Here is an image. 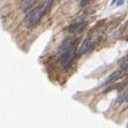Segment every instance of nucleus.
Instances as JSON below:
<instances>
[{
	"label": "nucleus",
	"mask_w": 128,
	"mask_h": 128,
	"mask_svg": "<svg viewBox=\"0 0 128 128\" xmlns=\"http://www.w3.org/2000/svg\"><path fill=\"white\" fill-rule=\"evenodd\" d=\"M42 9H45V6H42V8H34L30 12L26 14V16H25V24L28 25L29 29H32L34 26H36L40 22L44 12H45V10H42Z\"/></svg>",
	"instance_id": "nucleus-1"
},
{
	"label": "nucleus",
	"mask_w": 128,
	"mask_h": 128,
	"mask_svg": "<svg viewBox=\"0 0 128 128\" xmlns=\"http://www.w3.org/2000/svg\"><path fill=\"white\" fill-rule=\"evenodd\" d=\"M75 56H76V47H75V46H72L71 48H68L66 52H64V54L61 55V62H62V65H64L65 71H67V70L71 67Z\"/></svg>",
	"instance_id": "nucleus-2"
},
{
	"label": "nucleus",
	"mask_w": 128,
	"mask_h": 128,
	"mask_svg": "<svg viewBox=\"0 0 128 128\" xmlns=\"http://www.w3.org/2000/svg\"><path fill=\"white\" fill-rule=\"evenodd\" d=\"M77 42V39L76 38H71V39H66L64 42L60 45V47H58V54L60 55H62L64 52H66L68 48H71L72 46H75V44Z\"/></svg>",
	"instance_id": "nucleus-3"
},
{
	"label": "nucleus",
	"mask_w": 128,
	"mask_h": 128,
	"mask_svg": "<svg viewBox=\"0 0 128 128\" xmlns=\"http://www.w3.org/2000/svg\"><path fill=\"white\" fill-rule=\"evenodd\" d=\"M94 39L92 38V36H90V38H87L84 44L81 45V47H80V50H78V54H86L87 51H90V50H92L93 48V46H94Z\"/></svg>",
	"instance_id": "nucleus-4"
},
{
	"label": "nucleus",
	"mask_w": 128,
	"mask_h": 128,
	"mask_svg": "<svg viewBox=\"0 0 128 128\" xmlns=\"http://www.w3.org/2000/svg\"><path fill=\"white\" fill-rule=\"evenodd\" d=\"M86 28V22H80V21H77L76 24H72V25H70L68 28H67V30H68V32L70 34H76V32H80L82 29H85Z\"/></svg>",
	"instance_id": "nucleus-5"
},
{
	"label": "nucleus",
	"mask_w": 128,
	"mask_h": 128,
	"mask_svg": "<svg viewBox=\"0 0 128 128\" xmlns=\"http://www.w3.org/2000/svg\"><path fill=\"white\" fill-rule=\"evenodd\" d=\"M123 75H124V71H123V70H117V71H114L112 75H110V76L106 78L104 84H111V82H113V81H116V80L121 78Z\"/></svg>",
	"instance_id": "nucleus-6"
},
{
	"label": "nucleus",
	"mask_w": 128,
	"mask_h": 128,
	"mask_svg": "<svg viewBox=\"0 0 128 128\" xmlns=\"http://www.w3.org/2000/svg\"><path fill=\"white\" fill-rule=\"evenodd\" d=\"M38 1L39 0H22L19 8H20V10H28L31 6H34V4H36Z\"/></svg>",
	"instance_id": "nucleus-7"
},
{
	"label": "nucleus",
	"mask_w": 128,
	"mask_h": 128,
	"mask_svg": "<svg viewBox=\"0 0 128 128\" xmlns=\"http://www.w3.org/2000/svg\"><path fill=\"white\" fill-rule=\"evenodd\" d=\"M124 101H128V90L124 93H122V94L118 97V100H117L118 103H122V102H124Z\"/></svg>",
	"instance_id": "nucleus-8"
},
{
	"label": "nucleus",
	"mask_w": 128,
	"mask_h": 128,
	"mask_svg": "<svg viewBox=\"0 0 128 128\" xmlns=\"http://www.w3.org/2000/svg\"><path fill=\"white\" fill-rule=\"evenodd\" d=\"M51 5H52V0H47V4H46V6H45V9H44V10H45V12L50 10Z\"/></svg>",
	"instance_id": "nucleus-9"
},
{
	"label": "nucleus",
	"mask_w": 128,
	"mask_h": 128,
	"mask_svg": "<svg viewBox=\"0 0 128 128\" xmlns=\"http://www.w3.org/2000/svg\"><path fill=\"white\" fill-rule=\"evenodd\" d=\"M91 0H81V2H80V6H86L88 2H90Z\"/></svg>",
	"instance_id": "nucleus-10"
},
{
	"label": "nucleus",
	"mask_w": 128,
	"mask_h": 128,
	"mask_svg": "<svg viewBox=\"0 0 128 128\" xmlns=\"http://www.w3.org/2000/svg\"><path fill=\"white\" fill-rule=\"evenodd\" d=\"M122 66H123L124 68H128V58H127V61H126V62H123V64H122Z\"/></svg>",
	"instance_id": "nucleus-11"
},
{
	"label": "nucleus",
	"mask_w": 128,
	"mask_h": 128,
	"mask_svg": "<svg viewBox=\"0 0 128 128\" xmlns=\"http://www.w3.org/2000/svg\"><path fill=\"white\" fill-rule=\"evenodd\" d=\"M123 4V0H117V5L120 6V5H122Z\"/></svg>",
	"instance_id": "nucleus-12"
},
{
	"label": "nucleus",
	"mask_w": 128,
	"mask_h": 128,
	"mask_svg": "<svg viewBox=\"0 0 128 128\" xmlns=\"http://www.w3.org/2000/svg\"><path fill=\"white\" fill-rule=\"evenodd\" d=\"M124 30H128V21L124 24Z\"/></svg>",
	"instance_id": "nucleus-13"
},
{
	"label": "nucleus",
	"mask_w": 128,
	"mask_h": 128,
	"mask_svg": "<svg viewBox=\"0 0 128 128\" xmlns=\"http://www.w3.org/2000/svg\"><path fill=\"white\" fill-rule=\"evenodd\" d=\"M114 2H117V0H112V4H114Z\"/></svg>",
	"instance_id": "nucleus-14"
},
{
	"label": "nucleus",
	"mask_w": 128,
	"mask_h": 128,
	"mask_svg": "<svg viewBox=\"0 0 128 128\" xmlns=\"http://www.w3.org/2000/svg\"><path fill=\"white\" fill-rule=\"evenodd\" d=\"M127 41H128V36H127Z\"/></svg>",
	"instance_id": "nucleus-15"
},
{
	"label": "nucleus",
	"mask_w": 128,
	"mask_h": 128,
	"mask_svg": "<svg viewBox=\"0 0 128 128\" xmlns=\"http://www.w3.org/2000/svg\"><path fill=\"white\" fill-rule=\"evenodd\" d=\"M127 1H128V0H127Z\"/></svg>",
	"instance_id": "nucleus-16"
}]
</instances>
